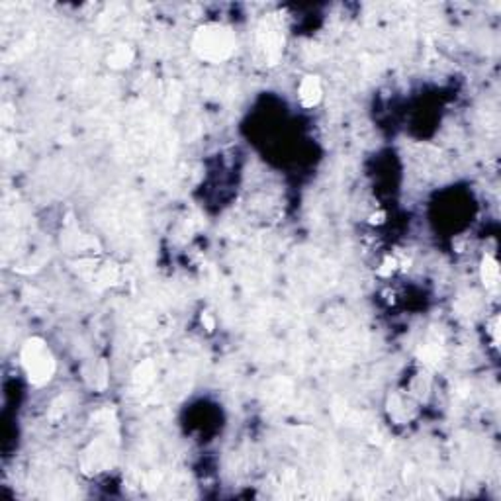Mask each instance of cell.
I'll return each instance as SVG.
<instances>
[{"label": "cell", "instance_id": "6da1fadb", "mask_svg": "<svg viewBox=\"0 0 501 501\" xmlns=\"http://www.w3.org/2000/svg\"><path fill=\"white\" fill-rule=\"evenodd\" d=\"M192 50L204 61H226L235 51V36L224 25H206L194 34Z\"/></svg>", "mask_w": 501, "mask_h": 501}, {"label": "cell", "instance_id": "7a4b0ae2", "mask_svg": "<svg viewBox=\"0 0 501 501\" xmlns=\"http://www.w3.org/2000/svg\"><path fill=\"white\" fill-rule=\"evenodd\" d=\"M22 366H24L28 380L36 386L50 382L55 372V361L51 351L41 339H28L22 347Z\"/></svg>", "mask_w": 501, "mask_h": 501}, {"label": "cell", "instance_id": "3957f363", "mask_svg": "<svg viewBox=\"0 0 501 501\" xmlns=\"http://www.w3.org/2000/svg\"><path fill=\"white\" fill-rule=\"evenodd\" d=\"M298 96H300V102L303 108L317 106L321 102V98H323V87H321L319 76H303L300 83V88H298Z\"/></svg>", "mask_w": 501, "mask_h": 501}, {"label": "cell", "instance_id": "277c9868", "mask_svg": "<svg viewBox=\"0 0 501 501\" xmlns=\"http://www.w3.org/2000/svg\"><path fill=\"white\" fill-rule=\"evenodd\" d=\"M480 275H482V282L488 290H495L500 286V264L498 261L486 255L484 261H482V268H480Z\"/></svg>", "mask_w": 501, "mask_h": 501}, {"label": "cell", "instance_id": "5b68a950", "mask_svg": "<svg viewBox=\"0 0 501 501\" xmlns=\"http://www.w3.org/2000/svg\"><path fill=\"white\" fill-rule=\"evenodd\" d=\"M131 59H134V51L129 50L127 45H118V47L110 53L108 63L112 65L114 69H124V67H127V65L131 63Z\"/></svg>", "mask_w": 501, "mask_h": 501}, {"label": "cell", "instance_id": "8992f818", "mask_svg": "<svg viewBox=\"0 0 501 501\" xmlns=\"http://www.w3.org/2000/svg\"><path fill=\"white\" fill-rule=\"evenodd\" d=\"M153 376H155V368H153V364L151 363H145V364H141L138 368V372H136V382L138 384H147V382H151L153 380Z\"/></svg>", "mask_w": 501, "mask_h": 501}]
</instances>
